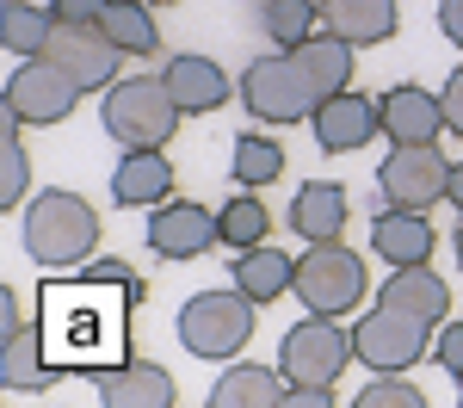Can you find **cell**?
<instances>
[{
	"instance_id": "1",
	"label": "cell",
	"mask_w": 463,
	"mask_h": 408,
	"mask_svg": "<svg viewBox=\"0 0 463 408\" xmlns=\"http://www.w3.org/2000/svg\"><path fill=\"white\" fill-rule=\"evenodd\" d=\"M143 297L130 285L106 291V279H69V285H50L43 291V353L56 371H99L124 365V346H130V309Z\"/></svg>"
},
{
	"instance_id": "2",
	"label": "cell",
	"mask_w": 463,
	"mask_h": 408,
	"mask_svg": "<svg viewBox=\"0 0 463 408\" xmlns=\"http://www.w3.org/2000/svg\"><path fill=\"white\" fill-rule=\"evenodd\" d=\"M93 248H99V211L80 192L50 185V192H37L32 204H25V254L37 266H50V272L87 266Z\"/></svg>"
},
{
	"instance_id": "3",
	"label": "cell",
	"mask_w": 463,
	"mask_h": 408,
	"mask_svg": "<svg viewBox=\"0 0 463 408\" xmlns=\"http://www.w3.org/2000/svg\"><path fill=\"white\" fill-rule=\"evenodd\" d=\"M185 118L167 87V74H137V81H111L106 93V130L124 148H161Z\"/></svg>"
},
{
	"instance_id": "4",
	"label": "cell",
	"mask_w": 463,
	"mask_h": 408,
	"mask_svg": "<svg viewBox=\"0 0 463 408\" xmlns=\"http://www.w3.org/2000/svg\"><path fill=\"white\" fill-rule=\"evenodd\" d=\"M253 303L241 285L235 291H198L185 309H179V346L192 359H235L253 340Z\"/></svg>"
},
{
	"instance_id": "5",
	"label": "cell",
	"mask_w": 463,
	"mask_h": 408,
	"mask_svg": "<svg viewBox=\"0 0 463 408\" xmlns=\"http://www.w3.org/2000/svg\"><path fill=\"white\" fill-rule=\"evenodd\" d=\"M371 291L364 260L340 242H309V254L297 260V303L309 316H353Z\"/></svg>"
},
{
	"instance_id": "6",
	"label": "cell",
	"mask_w": 463,
	"mask_h": 408,
	"mask_svg": "<svg viewBox=\"0 0 463 408\" xmlns=\"http://www.w3.org/2000/svg\"><path fill=\"white\" fill-rule=\"evenodd\" d=\"M241 100H248V111L260 124H297V118H316V106H321L316 81L297 62V50H272V56L248 62Z\"/></svg>"
},
{
	"instance_id": "7",
	"label": "cell",
	"mask_w": 463,
	"mask_h": 408,
	"mask_svg": "<svg viewBox=\"0 0 463 408\" xmlns=\"http://www.w3.org/2000/svg\"><path fill=\"white\" fill-rule=\"evenodd\" d=\"M353 353H358V365H371V371H414L432 353V322L395 309V303H377L353 328Z\"/></svg>"
},
{
	"instance_id": "8",
	"label": "cell",
	"mask_w": 463,
	"mask_h": 408,
	"mask_svg": "<svg viewBox=\"0 0 463 408\" xmlns=\"http://www.w3.org/2000/svg\"><path fill=\"white\" fill-rule=\"evenodd\" d=\"M377 185H383V204L432 211L439 198H451V161L432 143H395L390 161L377 167Z\"/></svg>"
},
{
	"instance_id": "9",
	"label": "cell",
	"mask_w": 463,
	"mask_h": 408,
	"mask_svg": "<svg viewBox=\"0 0 463 408\" xmlns=\"http://www.w3.org/2000/svg\"><path fill=\"white\" fill-rule=\"evenodd\" d=\"M80 81L69 69H56L50 56H25L13 81H6V111L19 118V124H62L74 106H80Z\"/></svg>"
},
{
	"instance_id": "10",
	"label": "cell",
	"mask_w": 463,
	"mask_h": 408,
	"mask_svg": "<svg viewBox=\"0 0 463 408\" xmlns=\"http://www.w3.org/2000/svg\"><path fill=\"white\" fill-rule=\"evenodd\" d=\"M353 353V334L334 328V316H309V322H297L285 334V346H279V371L290 377V390L297 384H334L340 371H346Z\"/></svg>"
},
{
	"instance_id": "11",
	"label": "cell",
	"mask_w": 463,
	"mask_h": 408,
	"mask_svg": "<svg viewBox=\"0 0 463 408\" xmlns=\"http://www.w3.org/2000/svg\"><path fill=\"white\" fill-rule=\"evenodd\" d=\"M43 56H50L56 69H69L87 93H93V87H111V81H118V62H124V50L106 37V25H62V19H56L50 43H43Z\"/></svg>"
},
{
	"instance_id": "12",
	"label": "cell",
	"mask_w": 463,
	"mask_h": 408,
	"mask_svg": "<svg viewBox=\"0 0 463 408\" xmlns=\"http://www.w3.org/2000/svg\"><path fill=\"white\" fill-rule=\"evenodd\" d=\"M216 242H222L216 211L192 204V198H167V204H155V217H148V248L161 260H198V254H211Z\"/></svg>"
},
{
	"instance_id": "13",
	"label": "cell",
	"mask_w": 463,
	"mask_h": 408,
	"mask_svg": "<svg viewBox=\"0 0 463 408\" xmlns=\"http://www.w3.org/2000/svg\"><path fill=\"white\" fill-rule=\"evenodd\" d=\"M377 130H383V100H371V93H353L346 87V93H327L316 106V143L327 155H353Z\"/></svg>"
},
{
	"instance_id": "14",
	"label": "cell",
	"mask_w": 463,
	"mask_h": 408,
	"mask_svg": "<svg viewBox=\"0 0 463 408\" xmlns=\"http://www.w3.org/2000/svg\"><path fill=\"white\" fill-rule=\"evenodd\" d=\"M106 408H174V371L148 365V359H124L93 377Z\"/></svg>"
},
{
	"instance_id": "15",
	"label": "cell",
	"mask_w": 463,
	"mask_h": 408,
	"mask_svg": "<svg viewBox=\"0 0 463 408\" xmlns=\"http://www.w3.org/2000/svg\"><path fill=\"white\" fill-rule=\"evenodd\" d=\"M111 198L130 204V211H148V204H167L174 198V161L161 148H130L111 174Z\"/></svg>"
},
{
	"instance_id": "16",
	"label": "cell",
	"mask_w": 463,
	"mask_h": 408,
	"mask_svg": "<svg viewBox=\"0 0 463 408\" xmlns=\"http://www.w3.org/2000/svg\"><path fill=\"white\" fill-rule=\"evenodd\" d=\"M346 217H353V198H346V185H334V180H309L290 198V229L303 242H340Z\"/></svg>"
},
{
	"instance_id": "17",
	"label": "cell",
	"mask_w": 463,
	"mask_h": 408,
	"mask_svg": "<svg viewBox=\"0 0 463 408\" xmlns=\"http://www.w3.org/2000/svg\"><path fill=\"white\" fill-rule=\"evenodd\" d=\"M371 248L390 260V266H427L432 248H439V235H432L427 211H402V204H390L383 217L371 223Z\"/></svg>"
},
{
	"instance_id": "18",
	"label": "cell",
	"mask_w": 463,
	"mask_h": 408,
	"mask_svg": "<svg viewBox=\"0 0 463 408\" xmlns=\"http://www.w3.org/2000/svg\"><path fill=\"white\" fill-rule=\"evenodd\" d=\"M383 130H390V143H439L445 100L427 87H390L383 93Z\"/></svg>"
},
{
	"instance_id": "19",
	"label": "cell",
	"mask_w": 463,
	"mask_h": 408,
	"mask_svg": "<svg viewBox=\"0 0 463 408\" xmlns=\"http://www.w3.org/2000/svg\"><path fill=\"white\" fill-rule=\"evenodd\" d=\"M167 87H174V100H179L185 118H204V111H216V106L235 100L229 74L216 69L211 56H174V62H167Z\"/></svg>"
},
{
	"instance_id": "20",
	"label": "cell",
	"mask_w": 463,
	"mask_h": 408,
	"mask_svg": "<svg viewBox=\"0 0 463 408\" xmlns=\"http://www.w3.org/2000/svg\"><path fill=\"white\" fill-rule=\"evenodd\" d=\"M321 25L346 43H383L402 25V0H321Z\"/></svg>"
},
{
	"instance_id": "21",
	"label": "cell",
	"mask_w": 463,
	"mask_h": 408,
	"mask_svg": "<svg viewBox=\"0 0 463 408\" xmlns=\"http://www.w3.org/2000/svg\"><path fill=\"white\" fill-rule=\"evenodd\" d=\"M383 303L395 309H408V316H420V322H451V285L432 272V266H395L390 285H383Z\"/></svg>"
},
{
	"instance_id": "22",
	"label": "cell",
	"mask_w": 463,
	"mask_h": 408,
	"mask_svg": "<svg viewBox=\"0 0 463 408\" xmlns=\"http://www.w3.org/2000/svg\"><path fill=\"white\" fill-rule=\"evenodd\" d=\"M235 285L253 297V303H279V297L297 291V260L285 254V248H241L235 254Z\"/></svg>"
},
{
	"instance_id": "23",
	"label": "cell",
	"mask_w": 463,
	"mask_h": 408,
	"mask_svg": "<svg viewBox=\"0 0 463 408\" xmlns=\"http://www.w3.org/2000/svg\"><path fill=\"white\" fill-rule=\"evenodd\" d=\"M290 403V377L285 371H266V365H235L216 377L211 408H279Z\"/></svg>"
},
{
	"instance_id": "24",
	"label": "cell",
	"mask_w": 463,
	"mask_h": 408,
	"mask_svg": "<svg viewBox=\"0 0 463 408\" xmlns=\"http://www.w3.org/2000/svg\"><path fill=\"white\" fill-rule=\"evenodd\" d=\"M62 371L50 365L43 353V328H19L6 334V353H0V390H50Z\"/></svg>"
},
{
	"instance_id": "25",
	"label": "cell",
	"mask_w": 463,
	"mask_h": 408,
	"mask_svg": "<svg viewBox=\"0 0 463 408\" xmlns=\"http://www.w3.org/2000/svg\"><path fill=\"white\" fill-rule=\"evenodd\" d=\"M297 62L309 69V81H316V93L327 100V93H346L353 87V43L340 32H316L297 43Z\"/></svg>"
},
{
	"instance_id": "26",
	"label": "cell",
	"mask_w": 463,
	"mask_h": 408,
	"mask_svg": "<svg viewBox=\"0 0 463 408\" xmlns=\"http://www.w3.org/2000/svg\"><path fill=\"white\" fill-rule=\"evenodd\" d=\"M99 25H106V37L124 56H155V50H161V25H155L148 0H111Z\"/></svg>"
},
{
	"instance_id": "27",
	"label": "cell",
	"mask_w": 463,
	"mask_h": 408,
	"mask_svg": "<svg viewBox=\"0 0 463 408\" xmlns=\"http://www.w3.org/2000/svg\"><path fill=\"white\" fill-rule=\"evenodd\" d=\"M229 174H235V185L260 192V185H272L285 174V148L272 143L266 130H241L235 137V155H229Z\"/></svg>"
},
{
	"instance_id": "28",
	"label": "cell",
	"mask_w": 463,
	"mask_h": 408,
	"mask_svg": "<svg viewBox=\"0 0 463 408\" xmlns=\"http://www.w3.org/2000/svg\"><path fill=\"white\" fill-rule=\"evenodd\" d=\"M50 32H56V13L50 6H32V0H6L0 6V43L13 56H43Z\"/></svg>"
},
{
	"instance_id": "29",
	"label": "cell",
	"mask_w": 463,
	"mask_h": 408,
	"mask_svg": "<svg viewBox=\"0 0 463 408\" xmlns=\"http://www.w3.org/2000/svg\"><path fill=\"white\" fill-rule=\"evenodd\" d=\"M316 19H321L316 0H260V32L272 43H285V50H297L303 37H316Z\"/></svg>"
},
{
	"instance_id": "30",
	"label": "cell",
	"mask_w": 463,
	"mask_h": 408,
	"mask_svg": "<svg viewBox=\"0 0 463 408\" xmlns=\"http://www.w3.org/2000/svg\"><path fill=\"white\" fill-rule=\"evenodd\" d=\"M216 223H222V242H229L235 254H241V248H260V242H266V229H272L266 204L253 198L248 185H241V192H235V198H229L222 211H216Z\"/></svg>"
},
{
	"instance_id": "31",
	"label": "cell",
	"mask_w": 463,
	"mask_h": 408,
	"mask_svg": "<svg viewBox=\"0 0 463 408\" xmlns=\"http://www.w3.org/2000/svg\"><path fill=\"white\" fill-rule=\"evenodd\" d=\"M32 192V161H25V143H19V124L6 118L0 124V204H19Z\"/></svg>"
},
{
	"instance_id": "32",
	"label": "cell",
	"mask_w": 463,
	"mask_h": 408,
	"mask_svg": "<svg viewBox=\"0 0 463 408\" xmlns=\"http://www.w3.org/2000/svg\"><path fill=\"white\" fill-rule=\"evenodd\" d=\"M358 408H427V396L402 384V371H377V384L358 390Z\"/></svg>"
},
{
	"instance_id": "33",
	"label": "cell",
	"mask_w": 463,
	"mask_h": 408,
	"mask_svg": "<svg viewBox=\"0 0 463 408\" xmlns=\"http://www.w3.org/2000/svg\"><path fill=\"white\" fill-rule=\"evenodd\" d=\"M106 6H111V0H50V13H56L62 25H99Z\"/></svg>"
},
{
	"instance_id": "34",
	"label": "cell",
	"mask_w": 463,
	"mask_h": 408,
	"mask_svg": "<svg viewBox=\"0 0 463 408\" xmlns=\"http://www.w3.org/2000/svg\"><path fill=\"white\" fill-rule=\"evenodd\" d=\"M432 359L451 371V377H463V322H445V334L432 340Z\"/></svg>"
},
{
	"instance_id": "35",
	"label": "cell",
	"mask_w": 463,
	"mask_h": 408,
	"mask_svg": "<svg viewBox=\"0 0 463 408\" xmlns=\"http://www.w3.org/2000/svg\"><path fill=\"white\" fill-rule=\"evenodd\" d=\"M445 130H458V137H463V69L445 81Z\"/></svg>"
},
{
	"instance_id": "36",
	"label": "cell",
	"mask_w": 463,
	"mask_h": 408,
	"mask_svg": "<svg viewBox=\"0 0 463 408\" xmlns=\"http://www.w3.org/2000/svg\"><path fill=\"white\" fill-rule=\"evenodd\" d=\"M439 32L451 43H463V0H439Z\"/></svg>"
},
{
	"instance_id": "37",
	"label": "cell",
	"mask_w": 463,
	"mask_h": 408,
	"mask_svg": "<svg viewBox=\"0 0 463 408\" xmlns=\"http://www.w3.org/2000/svg\"><path fill=\"white\" fill-rule=\"evenodd\" d=\"M19 328H25V316H19V297L0 291V340H6V334H19Z\"/></svg>"
},
{
	"instance_id": "38",
	"label": "cell",
	"mask_w": 463,
	"mask_h": 408,
	"mask_svg": "<svg viewBox=\"0 0 463 408\" xmlns=\"http://www.w3.org/2000/svg\"><path fill=\"white\" fill-rule=\"evenodd\" d=\"M451 204L463 211V161H451Z\"/></svg>"
},
{
	"instance_id": "39",
	"label": "cell",
	"mask_w": 463,
	"mask_h": 408,
	"mask_svg": "<svg viewBox=\"0 0 463 408\" xmlns=\"http://www.w3.org/2000/svg\"><path fill=\"white\" fill-rule=\"evenodd\" d=\"M451 242H458V260H463V223H458V235H451Z\"/></svg>"
},
{
	"instance_id": "40",
	"label": "cell",
	"mask_w": 463,
	"mask_h": 408,
	"mask_svg": "<svg viewBox=\"0 0 463 408\" xmlns=\"http://www.w3.org/2000/svg\"><path fill=\"white\" fill-rule=\"evenodd\" d=\"M148 6H167V0H148Z\"/></svg>"
}]
</instances>
